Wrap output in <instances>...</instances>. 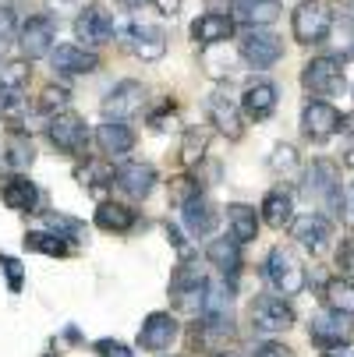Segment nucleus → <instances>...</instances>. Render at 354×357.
<instances>
[{
	"label": "nucleus",
	"instance_id": "obj_1",
	"mask_svg": "<svg viewBox=\"0 0 354 357\" xmlns=\"http://www.w3.org/2000/svg\"><path fill=\"white\" fill-rule=\"evenodd\" d=\"M266 280L276 294L283 297H297L301 290L309 287V273L301 266V259L290 248H273L270 259H266Z\"/></svg>",
	"mask_w": 354,
	"mask_h": 357
},
{
	"label": "nucleus",
	"instance_id": "obj_2",
	"mask_svg": "<svg viewBox=\"0 0 354 357\" xmlns=\"http://www.w3.org/2000/svg\"><path fill=\"white\" fill-rule=\"evenodd\" d=\"M305 198L323 206L326 213H340L344 206V191H340V170L330 160H316L309 177H305Z\"/></svg>",
	"mask_w": 354,
	"mask_h": 357
},
{
	"label": "nucleus",
	"instance_id": "obj_3",
	"mask_svg": "<svg viewBox=\"0 0 354 357\" xmlns=\"http://www.w3.org/2000/svg\"><path fill=\"white\" fill-rule=\"evenodd\" d=\"M333 29V8L326 4V0H305V4H297L294 18H290V32L297 43H323Z\"/></svg>",
	"mask_w": 354,
	"mask_h": 357
},
{
	"label": "nucleus",
	"instance_id": "obj_4",
	"mask_svg": "<svg viewBox=\"0 0 354 357\" xmlns=\"http://www.w3.org/2000/svg\"><path fill=\"white\" fill-rule=\"evenodd\" d=\"M46 135L54 142V149L68 152V156H85V149H89V124L75 110H61L50 117Z\"/></svg>",
	"mask_w": 354,
	"mask_h": 357
},
{
	"label": "nucleus",
	"instance_id": "obj_5",
	"mask_svg": "<svg viewBox=\"0 0 354 357\" xmlns=\"http://www.w3.org/2000/svg\"><path fill=\"white\" fill-rule=\"evenodd\" d=\"M121 46L128 50L131 57H138V61H160L167 54V32L160 25L135 22V25H128L121 32Z\"/></svg>",
	"mask_w": 354,
	"mask_h": 357
},
{
	"label": "nucleus",
	"instance_id": "obj_6",
	"mask_svg": "<svg viewBox=\"0 0 354 357\" xmlns=\"http://www.w3.org/2000/svg\"><path fill=\"white\" fill-rule=\"evenodd\" d=\"M237 54L251 68H273L283 57V43L273 32H266V29H248L241 36V43H237Z\"/></svg>",
	"mask_w": 354,
	"mask_h": 357
},
{
	"label": "nucleus",
	"instance_id": "obj_7",
	"mask_svg": "<svg viewBox=\"0 0 354 357\" xmlns=\"http://www.w3.org/2000/svg\"><path fill=\"white\" fill-rule=\"evenodd\" d=\"M206 287H209V280L202 276L191 262L177 266V273H174V280H170L174 304H177V308H184V312H202V301H206Z\"/></svg>",
	"mask_w": 354,
	"mask_h": 357
},
{
	"label": "nucleus",
	"instance_id": "obj_8",
	"mask_svg": "<svg viewBox=\"0 0 354 357\" xmlns=\"http://www.w3.org/2000/svg\"><path fill=\"white\" fill-rule=\"evenodd\" d=\"M294 326V308L287 301H280V297H259L256 304H251V329L256 333H266V336H273V333H287Z\"/></svg>",
	"mask_w": 354,
	"mask_h": 357
},
{
	"label": "nucleus",
	"instance_id": "obj_9",
	"mask_svg": "<svg viewBox=\"0 0 354 357\" xmlns=\"http://www.w3.org/2000/svg\"><path fill=\"white\" fill-rule=\"evenodd\" d=\"M54 39H57V29H54V18L46 15H32L22 32H18V43H22V54L29 61H39V57H50L54 54Z\"/></svg>",
	"mask_w": 354,
	"mask_h": 357
},
{
	"label": "nucleus",
	"instance_id": "obj_10",
	"mask_svg": "<svg viewBox=\"0 0 354 357\" xmlns=\"http://www.w3.org/2000/svg\"><path fill=\"white\" fill-rule=\"evenodd\" d=\"M301 85H305L312 96H337L344 89V68L333 57H316L305 64L301 71Z\"/></svg>",
	"mask_w": 354,
	"mask_h": 357
},
{
	"label": "nucleus",
	"instance_id": "obj_11",
	"mask_svg": "<svg viewBox=\"0 0 354 357\" xmlns=\"http://www.w3.org/2000/svg\"><path fill=\"white\" fill-rule=\"evenodd\" d=\"M206 114H209V124H213L223 138L237 142V138L244 135V110L234 103L227 92H213V96L206 99Z\"/></svg>",
	"mask_w": 354,
	"mask_h": 357
},
{
	"label": "nucleus",
	"instance_id": "obj_12",
	"mask_svg": "<svg viewBox=\"0 0 354 357\" xmlns=\"http://www.w3.org/2000/svg\"><path fill=\"white\" fill-rule=\"evenodd\" d=\"M114 188H117L121 195H128V198L142 202V198L153 195V188H156V170L149 167V163H138V160L121 163V167H117V174H114Z\"/></svg>",
	"mask_w": 354,
	"mask_h": 357
},
{
	"label": "nucleus",
	"instance_id": "obj_13",
	"mask_svg": "<svg viewBox=\"0 0 354 357\" xmlns=\"http://www.w3.org/2000/svg\"><path fill=\"white\" fill-rule=\"evenodd\" d=\"M344 128V114L330 103H323V99H316V103H309L305 110H301V131H305L309 138L323 142L330 135H337Z\"/></svg>",
	"mask_w": 354,
	"mask_h": 357
},
{
	"label": "nucleus",
	"instance_id": "obj_14",
	"mask_svg": "<svg viewBox=\"0 0 354 357\" xmlns=\"http://www.w3.org/2000/svg\"><path fill=\"white\" fill-rule=\"evenodd\" d=\"M177 340V319L170 312H153V315H145L142 329H138V347L142 350H167L170 343Z\"/></svg>",
	"mask_w": 354,
	"mask_h": 357
},
{
	"label": "nucleus",
	"instance_id": "obj_15",
	"mask_svg": "<svg viewBox=\"0 0 354 357\" xmlns=\"http://www.w3.org/2000/svg\"><path fill=\"white\" fill-rule=\"evenodd\" d=\"M50 64H54L57 75H92L99 68V57L92 54L89 46H78V43H61L54 54H50Z\"/></svg>",
	"mask_w": 354,
	"mask_h": 357
},
{
	"label": "nucleus",
	"instance_id": "obj_16",
	"mask_svg": "<svg viewBox=\"0 0 354 357\" xmlns=\"http://www.w3.org/2000/svg\"><path fill=\"white\" fill-rule=\"evenodd\" d=\"M290 234H294V241L305 248V251L319 255V251H326L333 230H330V220H326L323 213H305V216H297V220L290 223Z\"/></svg>",
	"mask_w": 354,
	"mask_h": 357
},
{
	"label": "nucleus",
	"instance_id": "obj_17",
	"mask_svg": "<svg viewBox=\"0 0 354 357\" xmlns=\"http://www.w3.org/2000/svg\"><path fill=\"white\" fill-rule=\"evenodd\" d=\"M75 36H78V43H85L89 50H92V46H103V43H110V36H114V18H110L103 8H85V11L75 18Z\"/></svg>",
	"mask_w": 354,
	"mask_h": 357
},
{
	"label": "nucleus",
	"instance_id": "obj_18",
	"mask_svg": "<svg viewBox=\"0 0 354 357\" xmlns=\"http://www.w3.org/2000/svg\"><path fill=\"white\" fill-rule=\"evenodd\" d=\"M142 99H145V89L138 82H121L114 85V92L103 99V117L107 121H128L131 114L142 110Z\"/></svg>",
	"mask_w": 354,
	"mask_h": 357
},
{
	"label": "nucleus",
	"instance_id": "obj_19",
	"mask_svg": "<svg viewBox=\"0 0 354 357\" xmlns=\"http://www.w3.org/2000/svg\"><path fill=\"white\" fill-rule=\"evenodd\" d=\"M347 319H351V315H344V312H333V308H326V312L312 315V326H309V336H312V343H319V347L344 343V340H347V333H351V322H347Z\"/></svg>",
	"mask_w": 354,
	"mask_h": 357
},
{
	"label": "nucleus",
	"instance_id": "obj_20",
	"mask_svg": "<svg viewBox=\"0 0 354 357\" xmlns=\"http://www.w3.org/2000/svg\"><path fill=\"white\" fill-rule=\"evenodd\" d=\"M241 110H244L248 121H266V117L276 110V85H273V82L248 85L244 96H241Z\"/></svg>",
	"mask_w": 354,
	"mask_h": 357
},
{
	"label": "nucleus",
	"instance_id": "obj_21",
	"mask_svg": "<svg viewBox=\"0 0 354 357\" xmlns=\"http://www.w3.org/2000/svg\"><path fill=\"white\" fill-rule=\"evenodd\" d=\"M234 32V18L230 15H220V11H209L202 15L195 25H191V39L206 50V46H216V43H227Z\"/></svg>",
	"mask_w": 354,
	"mask_h": 357
},
{
	"label": "nucleus",
	"instance_id": "obj_22",
	"mask_svg": "<svg viewBox=\"0 0 354 357\" xmlns=\"http://www.w3.org/2000/svg\"><path fill=\"white\" fill-rule=\"evenodd\" d=\"M280 18V0H234V22L248 29H263Z\"/></svg>",
	"mask_w": 354,
	"mask_h": 357
},
{
	"label": "nucleus",
	"instance_id": "obj_23",
	"mask_svg": "<svg viewBox=\"0 0 354 357\" xmlns=\"http://www.w3.org/2000/svg\"><path fill=\"white\" fill-rule=\"evenodd\" d=\"M96 145L107 152V156H124L135 149V131L124 121H103L96 128Z\"/></svg>",
	"mask_w": 354,
	"mask_h": 357
},
{
	"label": "nucleus",
	"instance_id": "obj_24",
	"mask_svg": "<svg viewBox=\"0 0 354 357\" xmlns=\"http://www.w3.org/2000/svg\"><path fill=\"white\" fill-rule=\"evenodd\" d=\"M181 209H184V227H188L195 237L213 234L216 223H220V213L213 209V202H209V198H202V195H195L188 206H181Z\"/></svg>",
	"mask_w": 354,
	"mask_h": 357
},
{
	"label": "nucleus",
	"instance_id": "obj_25",
	"mask_svg": "<svg viewBox=\"0 0 354 357\" xmlns=\"http://www.w3.org/2000/svg\"><path fill=\"white\" fill-rule=\"evenodd\" d=\"M0 198H4V206L15 209V213H36L39 188L29 177H11V181H4V188H0Z\"/></svg>",
	"mask_w": 354,
	"mask_h": 357
},
{
	"label": "nucleus",
	"instance_id": "obj_26",
	"mask_svg": "<svg viewBox=\"0 0 354 357\" xmlns=\"http://www.w3.org/2000/svg\"><path fill=\"white\" fill-rule=\"evenodd\" d=\"M206 259L223 273V276H230V280H237V273H241V241L237 237H216V241H209V248H206Z\"/></svg>",
	"mask_w": 354,
	"mask_h": 357
},
{
	"label": "nucleus",
	"instance_id": "obj_27",
	"mask_svg": "<svg viewBox=\"0 0 354 357\" xmlns=\"http://www.w3.org/2000/svg\"><path fill=\"white\" fill-rule=\"evenodd\" d=\"M263 223H270L273 230H283V227H290L294 223V198H290V191H283V188H276V191H270L266 198H263Z\"/></svg>",
	"mask_w": 354,
	"mask_h": 357
},
{
	"label": "nucleus",
	"instance_id": "obj_28",
	"mask_svg": "<svg viewBox=\"0 0 354 357\" xmlns=\"http://www.w3.org/2000/svg\"><path fill=\"white\" fill-rule=\"evenodd\" d=\"M135 223H138V216L128 206H121V202H99V209H96V227L99 230H107V234H128Z\"/></svg>",
	"mask_w": 354,
	"mask_h": 357
},
{
	"label": "nucleus",
	"instance_id": "obj_29",
	"mask_svg": "<svg viewBox=\"0 0 354 357\" xmlns=\"http://www.w3.org/2000/svg\"><path fill=\"white\" fill-rule=\"evenodd\" d=\"M227 223H230V237H237L241 244L256 241V234H259V216H256L251 206H230L227 209Z\"/></svg>",
	"mask_w": 354,
	"mask_h": 357
},
{
	"label": "nucleus",
	"instance_id": "obj_30",
	"mask_svg": "<svg viewBox=\"0 0 354 357\" xmlns=\"http://www.w3.org/2000/svg\"><path fill=\"white\" fill-rule=\"evenodd\" d=\"M323 297H326V308L344 312V315H354V280H351V276L330 280L326 290H323Z\"/></svg>",
	"mask_w": 354,
	"mask_h": 357
},
{
	"label": "nucleus",
	"instance_id": "obj_31",
	"mask_svg": "<svg viewBox=\"0 0 354 357\" xmlns=\"http://www.w3.org/2000/svg\"><path fill=\"white\" fill-rule=\"evenodd\" d=\"M25 248L29 251H39V255H54V259H68L71 248L61 234L54 230H36V234H25Z\"/></svg>",
	"mask_w": 354,
	"mask_h": 357
},
{
	"label": "nucleus",
	"instance_id": "obj_32",
	"mask_svg": "<svg viewBox=\"0 0 354 357\" xmlns=\"http://www.w3.org/2000/svg\"><path fill=\"white\" fill-rule=\"evenodd\" d=\"M4 152H8L11 170H29L32 160H36V149H32V142H29L25 131H11L8 142H4Z\"/></svg>",
	"mask_w": 354,
	"mask_h": 357
},
{
	"label": "nucleus",
	"instance_id": "obj_33",
	"mask_svg": "<svg viewBox=\"0 0 354 357\" xmlns=\"http://www.w3.org/2000/svg\"><path fill=\"white\" fill-rule=\"evenodd\" d=\"M114 167H107V163H85V170H78V184L82 188H107V184H114Z\"/></svg>",
	"mask_w": 354,
	"mask_h": 357
},
{
	"label": "nucleus",
	"instance_id": "obj_34",
	"mask_svg": "<svg viewBox=\"0 0 354 357\" xmlns=\"http://www.w3.org/2000/svg\"><path fill=\"white\" fill-rule=\"evenodd\" d=\"M202 152H206V131H198V128L184 131V145H181V160H184L188 167H195V163L202 160Z\"/></svg>",
	"mask_w": 354,
	"mask_h": 357
},
{
	"label": "nucleus",
	"instance_id": "obj_35",
	"mask_svg": "<svg viewBox=\"0 0 354 357\" xmlns=\"http://www.w3.org/2000/svg\"><path fill=\"white\" fill-rule=\"evenodd\" d=\"M270 167H273V174L294 177V174H297V149H294V145H276Z\"/></svg>",
	"mask_w": 354,
	"mask_h": 357
},
{
	"label": "nucleus",
	"instance_id": "obj_36",
	"mask_svg": "<svg viewBox=\"0 0 354 357\" xmlns=\"http://www.w3.org/2000/svg\"><path fill=\"white\" fill-rule=\"evenodd\" d=\"M195 195H202L195 177L181 174V177H174V181H170V202H174V206H188V202H191Z\"/></svg>",
	"mask_w": 354,
	"mask_h": 357
},
{
	"label": "nucleus",
	"instance_id": "obj_37",
	"mask_svg": "<svg viewBox=\"0 0 354 357\" xmlns=\"http://www.w3.org/2000/svg\"><path fill=\"white\" fill-rule=\"evenodd\" d=\"M46 227L54 230V234H61L64 241H78V237H82V230H85L78 220H68V216H61V213H57V216H50V220H46Z\"/></svg>",
	"mask_w": 354,
	"mask_h": 357
},
{
	"label": "nucleus",
	"instance_id": "obj_38",
	"mask_svg": "<svg viewBox=\"0 0 354 357\" xmlns=\"http://www.w3.org/2000/svg\"><path fill=\"white\" fill-rule=\"evenodd\" d=\"M202 64H206V71H209L213 78H227V82H230V78L237 75V71H234V61H230L227 54H223L220 61H213V54L206 50V54H202Z\"/></svg>",
	"mask_w": 354,
	"mask_h": 357
},
{
	"label": "nucleus",
	"instance_id": "obj_39",
	"mask_svg": "<svg viewBox=\"0 0 354 357\" xmlns=\"http://www.w3.org/2000/svg\"><path fill=\"white\" fill-rule=\"evenodd\" d=\"M64 103H68V89H61V85H46L43 96H39V107L43 110H57Z\"/></svg>",
	"mask_w": 354,
	"mask_h": 357
},
{
	"label": "nucleus",
	"instance_id": "obj_40",
	"mask_svg": "<svg viewBox=\"0 0 354 357\" xmlns=\"http://www.w3.org/2000/svg\"><path fill=\"white\" fill-rule=\"evenodd\" d=\"M92 347H96L99 357H135L131 347H124V343H117V340H96Z\"/></svg>",
	"mask_w": 354,
	"mask_h": 357
},
{
	"label": "nucleus",
	"instance_id": "obj_41",
	"mask_svg": "<svg viewBox=\"0 0 354 357\" xmlns=\"http://www.w3.org/2000/svg\"><path fill=\"white\" fill-rule=\"evenodd\" d=\"M0 266H4V273H8L11 290L18 294V290H22V262H18V259H11V255H0Z\"/></svg>",
	"mask_w": 354,
	"mask_h": 357
},
{
	"label": "nucleus",
	"instance_id": "obj_42",
	"mask_svg": "<svg viewBox=\"0 0 354 357\" xmlns=\"http://www.w3.org/2000/svg\"><path fill=\"white\" fill-rule=\"evenodd\" d=\"M337 266H340V273H354V237L340 241V251H337Z\"/></svg>",
	"mask_w": 354,
	"mask_h": 357
},
{
	"label": "nucleus",
	"instance_id": "obj_43",
	"mask_svg": "<svg viewBox=\"0 0 354 357\" xmlns=\"http://www.w3.org/2000/svg\"><path fill=\"white\" fill-rule=\"evenodd\" d=\"M11 39H15V15H11V8H0V50Z\"/></svg>",
	"mask_w": 354,
	"mask_h": 357
},
{
	"label": "nucleus",
	"instance_id": "obj_44",
	"mask_svg": "<svg viewBox=\"0 0 354 357\" xmlns=\"http://www.w3.org/2000/svg\"><path fill=\"white\" fill-rule=\"evenodd\" d=\"M256 357H294V350H290V347H283V343L266 340V343H259V347H256Z\"/></svg>",
	"mask_w": 354,
	"mask_h": 357
},
{
	"label": "nucleus",
	"instance_id": "obj_45",
	"mask_svg": "<svg viewBox=\"0 0 354 357\" xmlns=\"http://www.w3.org/2000/svg\"><path fill=\"white\" fill-rule=\"evenodd\" d=\"M340 213H344V223L354 230V181H351L347 191H344V206H340Z\"/></svg>",
	"mask_w": 354,
	"mask_h": 357
},
{
	"label": "nucleus",
	"instance_id": "obj_46",
	"mask_svg": "<svg viewBox=\"0 0 354 357\" xmlns=\"http://www.w3.org/2000/svg\"><path fill=\"white\" fill-rule=\"evenodd\" d=\"M323 357H354V343H333V347H326V354Z\"/></svg>",
	"mask_w": 354,
	"mask_h": 357
},
{
	"label": "nucleus",
	"instance_id": "obj_47",
	"mask_svg": "<svg viewBox=\"0 0 354 357\" xmlns=\"http://www.w3.org/2000/svg\"><path fill=\"white\" fill-rule=\"evenodd\" d=\"M156 8H160V15H170L174 18L181 11V0H156Z\"/></svg>",
	"mask_w": 354,
	"mask_h": 357
},
{
	"label": "nucleus",
	"instance_id": "obj_48",
	"mask_svg": "<svg viewBox=\"0 0 354 357\" xmlns=\"http://www.w3.org/2000/svg\"><path fill=\"white\" fill-rule=\"evenodd\" d=\"M340 160H344V167L354 170V135L347 138V145H344V152H340Z\"/></svg>",
	"mask_w": 354,
	"mask_h": 357
},
{
	"label": "nucleus",
	"instance_id": "obj_49",
	"mask_svg": "<svg viewBox=\"0 0 354 357\" xmlns=\"http://www.w3.org/2000/svg\"><path fill=\"white\" fill-rule=\"evenodd\" d=\"M8 170H11V163H8V152L0 149V174H8Z\"/></svg>",
	"mask_w": 354,
	"mask_h": 357
},
{
	"label": "nucleus",
	"instance_id": "obj_50",
	"mask_svg": "<svg viewBox=\"0 0 354 357\" xmlns=\"http://www.w3.org/2000/svg\"><path fill=\"white\" fill-rule=\"evenodd\" d=\"M124 8H142V4H149V0H121Z\"/></svg>",
	"mask_w": 354,
	"mask_h": 357
},
{
	"label": "nucleus",
	"instance_id": "obj_51",
	"mask_svg": "<svg viewBox=\"0 0 354 357\" xmlns=\"http://www.w3.org/2000/svg\"><path fill=\"white\" fill-rule=\"evenodd\" d=\"M206 4H209V8H227L230 0H206Z\"/></svg>",
	"mask_w": 354,
	"mask_h": 357
},
{
	"label": "nucleus",
	"instance_id": "obj_52",
	"mask_svg": "<svg viewBox=\"0 0 354 357\" xmlns=\"http://www.w3.org/2000/svg\"><path fill=\"white\" fill-rule=\"evenodd\" d=\"M344 128H347V131H354V114H351V117H344Z\"/></svg>",
	"mask_w": 354,
	"mask_h": 357
},
{
	"label": "nucleus",
	"instance_id": "obj_53",
	"mask_svg": "<svg viewBox=\"0 0 354 357\" xmlns=\"http://www.w3.org/2000/svg\"><path fill=\"white\" fill-rule=\"evenodd\" d=\"M216 357H241V354H234V350H220Z\"/></svg>",
	"mask_w": 354,
	"mask_h": 357
}]
</instances>
